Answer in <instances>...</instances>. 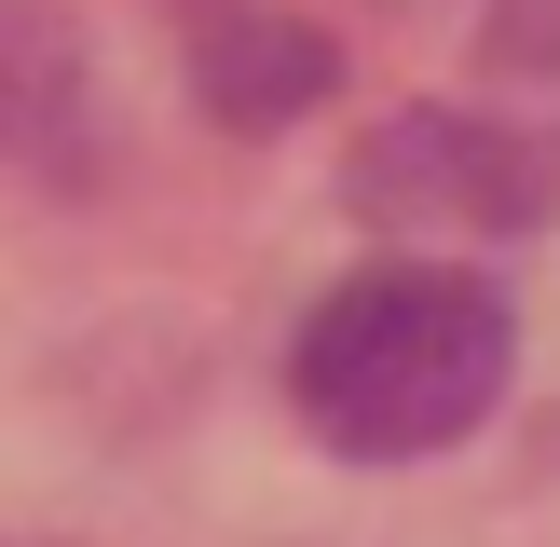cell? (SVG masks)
<instances>
[{
    "label": "cell",
    "mask_w": 560,
    "mask_h": 547,
    "mask_svg": "<svg viewBox=\"0 0 560 547\" xmlns=\"http://www.w3.org/2000/svg\"><path fill=\"white\" fill-rule=\"evenodd\" d=\"M328 82H342L328 27L273 14V0H191V96H206L233 137H273V124H301V109H315Z\"/></svg>",
    "instance_id": "obj_3"
},
{
    "label": "cell",
    "mask_w": 560,
    "mask_h": 547,
    "mask_svg": "<svg viewBox=\"0 0 560 547\" xmlns=\"http://www.w3.org/2000/svg\"><path fill=\"white\" fill-rule=\"evenodd\" d=\"M506 370H520V315L465 260H370L288 342L301 424L328 452H355V465H410V452L479 438L492 397H506Z\"/></svg>",
    "instance_id": "obj_1"
},
{
    "label": "cell",
    "mask_w": 560,
    "mask_h": 547,
    "mask_svg": "<svg viewBox=\"0 0 560 547\" xmlns=\"http://www.w3.org/2000/svg\"><path fill=\"white\" fill-rule=\"evenodd\" d=\"M82 27L42 14V0H0V151L42 164V178H69L82 164Z\"/></svg>",
    "instance_id": "obj_4"
},
{
    "label": "cell",
    "mask_w": 560,
    "mask_h": 547,
    "mask_svg": "<svg viewBox=\"0 0 560 547\" xmlns=\"http://www.w3.org/2000/svg\"><path fill=\"white\" fill-rule=\"evenodd\" d=\"M342 206L383 233H534L560 206V151L492 109H397V124L355 137Z\"/></svg>",
    "instance_id": "obj_2"
}]
</instances>
